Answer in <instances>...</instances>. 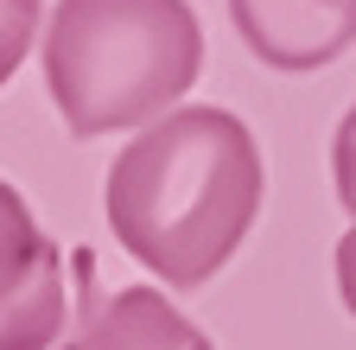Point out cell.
I'll list each match as a JSON object with an SVG mask.
<instances>
[{
  "label": "cell",
  "instance_id": "cell-5",
  "mask_svg": "<svg viewBox=\"0 0 356 350\" xmlns=\"http://www.w3.org/2000/svg\"><path fill=\"white\" fill-rule=\"evenodd\" d=\"M236 38L267 70H325L356 45V0H229Z\"/></svg>",
  "mask_w": 356,
  "mask_h": 350
},
{
  "label": "cell",
  "instance_id": "cell-6",
  "mask_svg": "<svg viewBox=\"0 0 356 350\" xmlns=\"http://www.w3.org/2000/svg\"><path fill=\"white\" fill-rule=\"evenodd\" d=\"M38 19H44L38 0H0V90L13 83V70L26 64V51L38 45Z\"/></svg>",
  "mask_w": 356,
  "mask_h": 350
},
{
  "label": "cell",
  "instance_id": "cell-4",
  "mask_svg": "<svg viewBox=\"0 0 356 350\" xmlns=\"http://www.w3.org/2000/svg\"><path fill=\"white\" fill-rule=\"evenodd\" d=\"M76 268V325L58 350H216L159 287H96V255H70Z\"/></svg>",
  "mask_w": 356,
  "mask_h": 350
},
{
  "label": "cell",
  "instance_id": "cell-2",
  "mask_svg": "<svg viewBox=\"0 0 356 350\" xmlns=\"http://www.w3.org/2000/svg\"><path fill=\"white\" fill-rule=\"evenodd\" d=\"M38 51L70 141H102L178 109L204 70V32L185 0H58Z\"/></svg>",
  "mask_w": 356,
  "mask_h": 350
},
{
  "label": "cell",
  "instance_id": "cell-7",
  "mask_svg": "<svg viewBox=\"0 0 356 350\" xmlns=\"http://www.w3.org/2000/svg\"><path fill=\"white\" fill-rule=\"evenodd\" d=\"M331 179H337V204L356 216V109L337 121V134H331Z\"/></svg>",
  "mask_w": 356,
  "mask_h": 350
},
{
  "label": "cell",
  "instance_id": "cell-1",
  "mask_svg": "<svg viewBox=\"0 0 356 350\" xmlns=\"http://www.w3.org/2000/svg\"><path fill=\"white\" fill-rule=\"evenodd\" d=\"M267 198L261 147L242 115L185 102L134 134L108 179L102 210L115 242L140 261L165 293H197L236 261Z\"/></svg>",
  "mask_w": 356,
  "mask_h": 350
},
{
  "label": "cell",
  "instance_id": "cell-8",
  "mask_svg": "<svg viewBox=\"0 0 356 350\" xmlns=\"http://www.w3.org/2000/svg\"><path fill=\"white\" fill-rule=\"evenodd\" d=\"M337 293H343L350 319H356V216H350V230H343V242H337Z\"/></svg>",
  "mask_w": 356,
  "mask_h": 350
},
{
  "label": "cell",
  "instance_id": "cell-3",
  "mask_svg": "<svg viewBox=\"0 0 356 350\" xmlns=\"http://www.w3.org/2000/svg\"><path fill=\"white\" fill-rule=\"evenodd\" d=\"M64 319V248L32 223L26 198L0 179V350H58Z\"/></svg>",
  "mask_w": 356,
  "mask_h": 350
}]
</instances>
